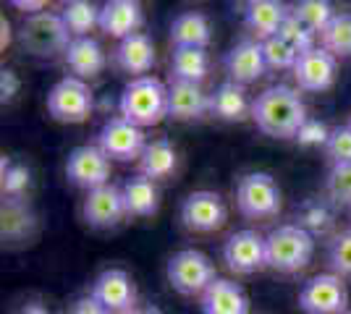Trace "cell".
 Instances as JSON below:
<instances>
[{
  "mask_svg": "<svg viewBox=\"0 0 351 314\" xmlns=\"http://www.w3.org/2000/svg\"><path fill=\"white\" fill-rule=\"evenodd\" d=\"M265 244H267V267L283 275L304 270L315 254V236L296 223L278 225L265 236Z\"/></svg>",
  "mask_w": 351,
  "mask_h": 314,
  "instance_id": "obj_3",
  "label": "cell"
},
{
  "mask_svg": "<svg viewBox=\"0 0 351 314\" xmlns=\"http://www.w3.org/2000/svg\"><path fill=\"white\" fill-rule=\"evenodd\" d=\"M66 176L73 186L92 192L110 183V157L95 144L76 147L66 160Z\"/></svg>",
  "mask_w": 351,
  "mask_h": 314,
  "instance_id": "obj_13",
  "label": "cell"
},
{
  "mask_svg": "<svg viewBox=\"0 0 351 314\" xmlns=\"http://www.w3.org/2000/svg\"><path fill=\"white\" fill-rule=\"evenodd\" d=\"M210 71V58L205 47H173L171 55V74L178 81L199 84Z\"/></svg>",
  "mask_w": 351,
  "mask_h": 314,
  "instance_id": "obj_28",
  "label": "cell"
},
{
  "mask_svg": "<svg viewBox=\"0 0 351 314\" xmlns=\"http://www.w3.org/2000/svg\"><path fill=\"white\" fill-rule=\"evenodd\" d=\"M278 34L283 37V40H289L299 53H307V50L315 47V31L307 29L293 14H289V18L283 21V27H280Z\"/></svg>",
  "mask_w": 351,
  "mask_h": 314,
  "instance_id": "obj_38",
  "label": "cell"
},
{
  "mask_svg": "<svg viewBox=\"0 0 351 314\" xmlns=\"http://www.w3.org/2000/svg\"><path fill=\"white\" fill-rule=\"evenodd\" d=\"M338 71V60L333 53H328L325 47H312L307 53H302L296 66H293V79L302 90L307 92H325L333 87Z\"/></svg>",
  "mask_w": 351,
  "mask_h": 314,
  "instance_id": "obj_15",
  "label": "cell"
},
{
  "mask_svg": "<svg viewBox=\"0 0 351 314\" xmlns=\"http://www.w3.org/2000/svg\"><path fill=\"white\" fill-rule=\"evenodd\" d=\"M223 262L234 275H254L267 267V244L257 231L244 228L223 244Z\"/></svg>",
  "mask_w": 351,
  "mask_h": 314,
  "instance_id": "obj_10",
  "label": "cell"
},
{
  "mask_svg": "<svg viewBox=\"0 0 351 314\" xmlns=\"http://www.w3.org/2000/svg\"><path fill=\"white\" fill-rule=\"evenodd\" d=\"M291 14L296 16L307 29H312L315 34H322L325 27L333 21L336 11H333V3H330V0H299V3L293 5Z\"/></svg>",
  "mask_w": 351,
  "mask_h": 314,
  "instance_id": "obj_31",
  "label": "cell"
},
{
  "mask_svg": "<svg viewBox=\"0 0 351 314\" xmlns=\"http://www.w3.org/2000/svg\"><path fill=\"white\" fill-rule=\"evenodd\" d=\"M0 31H3V37H0V47L5 50V47L11 45V24H8L5 18H0Z\"/></svg>",
  "mask_w": 351,
  "mask_h": 314,
  "instance_id": "obj_44",
  "label": "cell"
},
{
  "mask_svg": "<svg viewBox=\"0 0 351 314\" xmlns=\"http://www.w3.org/2000/svg\"><path fill=\"white\" fill-rule=\"evenodd\" d=\"M263 53H265V63H267V68H293L296 66V60H299V50L289 42V40H283L280 34L276 37H270V40H265L263 42Z\"/></svg>",
  "mask_w": 351,
  "mask_h": 314,
  "instance_id": "obj_33",
  "label": "cell"
},
{
  "mask_svg": "<svg viewBox=\"0 0 351 314\" xmlns=\"http://www.w3.org/2000/svg\"><path fill=\"white\" fill-rule=\"evenodd\" d=\"M349 291L336 272H322L309 278L299 288V309L304 314H343L349 312Z\"/></svg>",
  "mask_w": 351,
  "mask_h": 314,
  "instance_id": "obj_8",
  "label": "cell"
},
{
  "mask_svg": "<svg viewBox=\"0 0 351 314\" xmlns=\"http://www.w3.org/2000/svg\"><path fill=\"white\" fill-rule=\"evenodd\" d=\"M126 202H123V192L113 186V183H105L100 189H92L87 192L84 202H82V218L89 228H97V231H110L118 228L126 218Z\"/></svg>",
  "mask_w": 351,
  "mask_h": 314,
  "instance_id": "obj_12",
  "label": "cell"
},
{
  "mask_svg": "<svg viewBox=\"0 0 351 314\" xmlns=\"http://www.w3.org/2000/svg\"><path fill=\"white\" fill-rule=\"evenodd\" d=\"M202 314H249L247 291L234 280L215 278L207 285V291L199 296Z\"/></svg>",
  "mask_w": 351,
  "mask_h": 314,
  "instance_id": "obj_20",
  "label": "cell"
},
{
  "mask_svg": "<svg viewBox=\"0 0 351 314\" xmlns=\"http://www.w3.org/2000/svg\"><path fill=\"white\" fill-rule=\"evenodd\" d=\"M126 314H162L155 304H136L134 309H129Z\"/></svg>",
  "mask_w": 351,
  "mask_h": 314,
  "instance_id": "obj_45",
  "label": "cell"
},
{
  "mask_svg": "<svg viewBox=\"0 0 351 314\" xmlns=\"http://www.w3.org/2000/svg\"><path fill=\"white\" fill-rule=\"evenodd\" d=\"M328 136H330V129L317 118H307L302 123V129H299V134L293 136L296 142H299V147H325L328 144Z\"/></svg>",
  "mask_w": 351,
  "mask_h": 314,
  "instance_id": "obj_39",
  "label": "cell"
},
{
  "mask_svg": "<svg viewBox=\"0 0 351 314\" xmlns=\"http://www.w3.org/2000/svg\"><path fill=\"white\" fill-rule=\"evenodd\" d=\"M118 110L126 120L136 123L139 129L155 126L168 118V87L155 76L132 79L118 100Z\"/></svg>",
  "mask_w": 351,
  "mask_h": 314,
  "instance_id": "obj_2",
  "label": "cell"
},
{
  "mask_svg": "<svg viewBox=\"0 0 351 314\" xmlns=\"http://www.w3.org/2000/svg\"><path fill=\"white\" fill-rule=\"evenodd\" d=\"M19 90H21V81H19L16 71L3 68V71H0V100H3V103H11L16 94H19Z\"/></svg>",
  "mask_w": 351,
  "mask_h": 314,
  "instance_id": "obj_40",
  "label": "cell"
},
{
  "mask_svg": "<svg viewBox=\"0 0 351 314\" xmlns=\"http://www.w3.org/2000/svg\"><path fill=\"white\" fill-rule=\"evenodd\" d=\"M178 218L189 233H215L228 223V207L215 192H191L181 202Z\"/></svg>",
  "mask_w": 351,
  "mask_h": 314,
  "instance_id": "obj_9",
  "label": "cell"
},
{
  "mask_svg": "<svg viewBox=\"0 0 351 314\" xmlns=\"http://www.w3.org/2000/svg\"><path fill=\"white\" fill-rule=\"evenodd\" d=\"M95 110V94L79 76H66L47 94V113L58 123H84Z\"/></svg>",
  "mask_w": 351,
  "mask_h": 314,
  "instance_id": "obj_7",
  "label": "cell"
},
{
  "mask_svg": "<svg viewBox=\"0 0 351 314\" xmlns=\"http://www.w3.org/2000/svg\"><path fill=\"white\" fill-rule=\"evenodd\" d=\"M289 18L283 0H247L244 5V27H247L260 42L276 37Z\"/></svg>",
  "mask_w": 351,
  "mask_h": 314,
  "instance_id": "obj_19",
  "label": "cell"
},
{
  "mask_svg": "<svg viewBox=\"0 0 351 314\" xmlns=\"http://www.w3.org/2000/svg\"><path fill=\"white\" fill-rule=\"evenodd\" d=\"M60 16L73 37H87L95 27H100V8L92 0H73L60 11Z\"/></svg>",
  "mask_w": 351,
  "mask_h": 314,
  "instance_id": "obj_30",
  "label": "cell"
},
{
  "mask_svg": "<svg viewBox=\"0 0 351 314\" xmlns=\"http://www.w3.org/2000/svg\"><path fill=\"white\" fill-rule=\"evenodd\" d=\"M252 120L265 136L293 139L299 134L302 123L307 120V107L296 90L286 84H276L252 100Z\"/></svg>",
  "mask_w": 351,
  "mask_h": 314,
  "instance_id": "obj_1",
  "label": "cell"
},
{
  "mask_svg": "<svg viewBox=\"0 0 351 314\" xmlns=\"http://www.w3.org/2000/svg\"><path fill=\"white\" fill-rule=\"evenodd\" d=\"M32 183V173L27 165L16 163L11 165L8 157H3V196H14V199H21L27 194Z\"/></svg>",
  "mask_w": 351,
  "mask_h": 314,
  "instance_id": "obj_36",
  "label": "cell"
},
{
  "mask_svg": "<svg viewBox=\"0 0 351 314\" xmlns=\"http://www.w3.org/2000/svg\"><path fill=\"white\" fill-rule=\"evenodd\" d=\"M210 116L226 123H241L252 118V103L247 100V92L236 81H223L218 90L210 94Z\"/></svg>",
  "mask_w": 351,
  "mask_h": 314,
  "instance_id": "obj_23",
  "label": "cell"
},
{
  "mask_svg": "<svg viewBox=\"0 0 351 314\" xmlns=\"http://www.w3.org/2000/svg\"><path fill=\"white\" fill-rule=\"evenodd\" d=\"M210 113V94L199 84L173 79L168 87V118L171 120H197Z\"/></svg>",
  "mask_w": 351,
  "mask_h": 314,
  "instance_id": "obj_18",
  "label": "cell"
},
{
  "mask_svg": "<svg viewBox=\"0 0 351 314\" xmlns=\"http://www.w3.org/2000/svg\"><path fill=\"white\" fill-rule=\"evenodd\" d=\"M328 265L338 278H351V228L336 233L328 244Z\"/></svg>",
  "mask_w": 351,
  "mask_h": 314,
  "instance_id": "obj_34",
  "label": "cell"
},
{
  "mask_svg": "<svg viewBox=\"0 0 351 314\" xmlns=\"http://www.w3.org/2000/svg\"><path fill=\"white\" fill-rule=\"evenodd\" d=\"M16 314H50V312H47V306L40 304V301H27Z\"/></svg>",
  "mask_w": 351,
  "mask_h": 314,
  "instance_id": "obj_43",
  "label": "cell"
},
{
  "mask_svg": "<svg viewBox=\"0 0 351 314\" xmlns=\"http://www.w3.org/2000/svg\"><path fill=\"white\" fill-rule=\"evenodd\" d=\"M343 314H351V312H343Z\"/></svg>",
  "mask_w": 351,
  "mask_h": 314,
  "instance_id": "obj_47",
  "label": "cell"
},
{
  "mask_svg": "<svg viewBox=\"0 0 351 314\" xmlns=\"http://www.w3.org/2000/svg\"><path fill=\"white\" fill-rule=\"evenodd\" d=\"M322 37V47L333 55H351V14H336L333 21L325 27Z\"/></svg>",
  "mask_w": 351,
  "mask_h": 314,
  "instance_id": "obj_32",
  "label": "cell"
},
{
  "mask_svg": "<svg viewBox=\"0 0 351 314\" xmlns=\"http://www.w3.org/2000/svg\"><path fill=\"white\" fill-rule=\"evenodd\" d=\"M37 215L29 207V202L21 196H3L0 207V236L5 244H29L37 236Z\"/></svg>",
  "mask_w": 351,
  "mask_h": 314,
  "instance_id": "obj_16",
  "label": "cell"
},
{
  "mask_svg": "<svg viewBox=\"0 0 351 314\" xmlns=\"http://www.w3.org/2000/svg\"><path fill=\"white\" fill-rule=\"evenodd\" d=\"M63 3H66V5H69V3H73V0H63Z\"/></svg>",
  "mask_w": 351,
  "mask_h": 314,
  "instance_id": "obj_46",
  "label": "cell"
},
{
  "mask_svg": "<svg viewBox=\"0 0 351 314\" xmlns=\"http://www.w3.org/2000/svg\"><path fill=\"white\" fill-rule=\"evenodd\" d=\"M223 66H226V74L231 76V81L241 84V87L257 81V79L265 74V68H267L263 42H260V40H241V42H236V45L226 53Z\"/></svg>",
  "mask_w": 351,
  "mask_h": 314,
  "instance_id": "obj_17",
  "label": "cell"
},
{
  "mask_svg": "<svg viewBox=\"0 0 351 314\" xmlns=\"http://www.w3.org/2000/svg\"><path fill=\"white\" fill-rule=\"evenodd\" d=\"M142 21L145 16L139 0H105V5L100 8V29L116 40L136 34Z\"/></svg>",
  "mask_w": 351,
  "mask_h": 314,
  "instance_id": "obj_21",
  "label": "cell"
},
{
  "mask_svg": "<svg viewBox=\"0 0 351 314\" xmlns=\"http://www.w3.org/2000/svg\"><path fill=\"white\" fill-rule=\"evenodd\" d=\"M213 40V29L207 16L197 14V11H186V14L176 16L171 24V42L173 47H207Z\"/></svg>",
  "mask_w": 351,
  "mask_h": 314,
  "instance_id": "obj_27",
  "label": "cell"
},
{
  "mask_svg": "<svg viewBox=\"0 0 351 314\" xmlns=\"http://www.w3.org/2000/svg\"><path fill=\"white\" fill-rule=\"evenodd\" d=\"M349 126H351V123H349Z\"/></svg>",
  "mask_w": 351,
  "mask_h": 314,
  "instance_id": "obj_48",
  "label": "cell"
},
{
  "mask_svg": "<svg viewBox=\"0 0 351 314\" xmlns=\"http://www.w3.org/2000/svg\"><path fill=\"white\" fill-rule=\"evenodd\" d=\"M168 283L173 285V291H178L181 296H202L207 291V285L213 283L215 275V265L207 254H202L199 249H181L168 259Z\"/></svg>",
  "mask_w": 351,
  "mask_h": 314,
  "instance_id": "obj_6",
  "label": "cell"
},
{
  "mask_svg": "<svg viewBox=\"0 0 351 314\" xmlns=\"http://www.w3.org/2000/svg\"><path fill=\"white\" fill-rule=\"evenodd\" d=\"M89 296L103 304L110 314H126L136 306V285L126 270H103L89 288Z\"/></svg>",
  "mask_w": 351,
  "mask_h": 314,
  "instance_id": "obj_14",
  "label": "cell"
},
{
  "mask_svg": "<svg viewBox=\"0 0 351 314\" xmlns=\"http://www.w3.org/2000/svg\"><path fill=\"white\" fill-rule=\"evenodd\" d=\"M66 63L79 79H92L105 68V50L97 40L92 37H73L69 50H66Z\"/></svg>",
  "mask_w": 351,
  "mask_h": 314,
  "instance_id": "obj_24",
  "label": "cell"
},
{
  "mask_svg": "<svg viewBox=\"0 0 351 314\" xmlns=\"http://www.w3.org/2000/svg\"><path fill=\"white\" fill-rule=\"evenodd\" d=\"M97 147L110 157V160H121V163H129V160H139L142 152L147 147L145 131L126 120L123 116L118 118H110L100 129L97 134Z\"/></svg>",
  "mask_w": 351,
  "mask_h": 314,
  "instance_id": "obj_11",
  "label": "cell"
},
{
  "mask_svg": "<svg viewBox=\"0 0 351 314\" xmlns=\"http://www.w3.org/2000/svg\"><path fill=\"white\" fill-rule=\"evenodd\" d=\"M325 155L333 165L351 163V126H338L328 136L325 144Z\"/></svg>",
  "mask_w": 351,
  "mask_h": 314,
  "instance_id": "obj_37",
  "label": "cell"
},
{
  "mask_svg": "<svg viewBox=\"0 0 351 314\" xmlns=\"http://www.w3.org/2000/svg\"><path fill=\"white\" fill-rule=\"evenodd\" d=\"M176 168H178V152L168 139L147 142L145 152L139 157V176L149 181H165L173 176Z\"/></svg>",
  "mask_w": 351,
  "mask_h": 314,
  "instance_id": "obj_25",
  "label": "cell"
},
{
  "mask_svg": "<svg viewBox=\"0 0 351 314\" xmlns=\"http://www.w3.org/2000/svg\"><path fill=\"white\" fill-rule=\"evenodd\" d=\"M333 223H336V215H333V207L325 199H307V202H302V207L296 209V225L304 228L312 236L330 233Z\"/></svg>",
  "mask_w": 351,
  "mask_h": 314,
  "instance_id": "obj_29",
  "label": "cell"
},
{
  "mask_svg": "<svg viewBox=\"0 0 351 314\" xmlns=\"http://www.w3.org/2000/svg\"><path fill=\"white\" fill-rule=\"evenodd\" d=\"M123 202H126V212L132 218H152L158 207H160V194H158V186L155 181L145 179V176H134L123 186Z\"/></svg>",
  "mask_w": 351,
  "mask_h": 314,
  "instance_id": "obj_26",
  "label": "cell"
},
{
  "mask_svg": "<svg viewBox=\"0 0 351 314\" xmlns=\"http://www.w3.org/2000/svg\"><path fill=\"white\" fill-rule=\"evenodd\" d=\"M8 3L19 11H29V14H40L47 5V0H8Z\"/></svg>",
  "mask_w": 351,
  "mask_h": 314,
  "instance_id": "obj_42",
  "label": "cell"
},
{
  "mask_svg": "<svg viewBox=\"0 0 351 314\" xmlns=\"http://www.w3.org/2000/svg\"><path fill=\"white\" fill-rule=\"evenodd\" d=\"M66 314H110V312L105 309L103 304H97L92 296H84V299L73 301Z\"/></svg>",
  "mask_w": 351,
  "mask_h": 314,
  "instance_id": "obj_41",
  "label": "cell"
},
{
  "mask_svg": "<svg viewBox=\"0 0 351 314\" xmlns=\"http://www.w3.org/2000/svg\"><path fill=\"white\" fill-rule=\"evenodd\" d=\"M283 205V196L270 173H247L236 183V207L249 220L276 218Z\"/></svg>",
  "mask_w": 351,
  "mask_h": 314,
  "instance_id": "obj_5",
  "label": "cell"
},
{
  "mask_svg": "<svg viewBox=\"0 0 351 314\" xmlns=\"http://www.w3.org/2000/svg\"><path fill=\"white\" fill-rule=\"evenodd\" d=\"M113 60H116V66L121 71L134 74L139 79L155 66V45H152V40L147 37L145 31H136V34L118 40Z\"/></svg>",
  "mask_w": 351,
  "mask_h": 314,
  "instance_id": "obj_22",
  "label": "cell"
},
{
  "mask_svg": "<svg viewBox=\"0 0 351 314\" xmlns=\"http://www.w3.org/2000/svg\"><path fill=\"white\" fill-rule=\"evenodd\" d=\"M325 192H328V199H333L336 205L351 207V163L330 168L328 181H325Z\"/></svg>",
  "mask_w": 351,
  "mask_h": 314,
  "instance_id": "obj_35",
  "label": "cell"
},
{
  "mask_svg": "<svg viewBox=\"0 0 351 314\" xmlns=\"http://www.w3.org/2000/svg\"><path fill=\"white\" fill-rule=\"evenodd\" d=\"M19 45L34 58H56L60 53L66 55V50L71 45V31L60 14L40 11L24 18L19 29Z\"/></svg>",
  "mask_w": 351,
  "mask_h": 314,
  "instance_id": "obj_4",
  "label": "cell"
}]
</instances>
